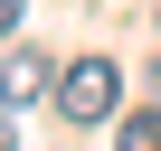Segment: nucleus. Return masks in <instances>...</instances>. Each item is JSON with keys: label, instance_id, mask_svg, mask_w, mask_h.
<instances>
[{"label": "nucleus", "instance_id": "obj_1", "mask_svg": "<svg viewBox=\"0 0 161 151\" xmlns=\"http://www.w3.org/2000/svg\"><path fill=\"white\" fill-rule=\"evenodd\" d=\"M114 95H123V76H114L104 57H76V66L57 76V113H66V123H104Z\"/></svg>", "mask_w": 161, "mask_h": 151}, {"label": "nucleus", "instance_id": "obj_4", "mask_svg": "<svg viewBox=\"0 0 161 151\" xmlns=\"http://www.w3.org/2000/svg\"><path fill=\"white\" fill-rule=\"evenodd\" d=\"M10 29H19V0H0V38H10Z\"/></svg>", "mask_w": 161, "mask_h": 151}, {"label": "nucleus", "instance_id": "obj_2", "mask_svg": "<svg viewBox=\"0 0 161 151\" xmlns=\"http://www.w3.org/2000/svg\"><path fill=\"white\" fill-rule=\"evenodd\" d=\"M47 85H57V76H47V57H29V47L0 66V104H10V113H19V104H38Z\"/></svg>", "mask_w": 161, "mask_h": 151}, {"label": "nucleus", "instance_id": "obj_5", "mask_svg": "<svg viewBox=\"0 0 161 151\" xmlns=\"http://www.w3.org/2000/svg\"><path fill=\"white\" fill-rule=\"evenodd\" d=\"M10 142H19V123H10V104H0V151H10Z\"/></svg>", "mask_w": 161, "mask_h": 151}, {"label": "nucleus", "instance_id": "obj_3", "mask_svg": "<svg viewBox=\"0 0 161 151\" xmlns=\"http://www.w3.org/2000/svg\"><path fill=\"white\" fill-rule=\"evenodd\" d=\"M114 151H161V113H123V132H114Z\"/></svg>", "mask_w": 161, "mask_h": 151}]
</instances>
